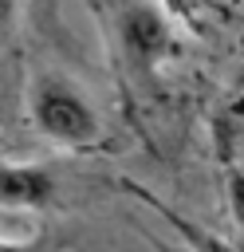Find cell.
<instances>
[{
	"instance_id": "1",
	"label": "cell",
	"mask_w": 244,
	"mask_h": 252,
	"mask_svg": "<svg viewBox=\"0 0 244 252\" xmlns=\"http://www.w3.org/2000/svg\"><path fill=\"white\" fill-rule=\"evenodd\" d=\"M28 114H31V126L47 142L67 146V150L94 146L98 134H102L98 110L63 75H35V83L28 91Z\"/></svg>"
},
{
	"instance_id": "2",
	"label": "cell",
	"mask_w": 244,
	"mask_h": 252,
	"mask_svg": "<svg viewBox=\"0 0 244 252\" xmlns=\"http://www.w3.org/2000/svg\"><path fill=\"white\" fill-rule=\"evenodd\" d=\"M118 35H122V51L130 59V67L138 71H153L169 51H173V28L169 20L153 8V4H126L118 16Z\"/></svg>"
},
{
	"instance_id": "3",
	"label": "cell",
	"mask_w": 244,
	"mask_h": 252,
	"mask_svg": "<svg viewBox=\"0 0 244 252\" xmlns=\"http://www.w3.org/2000/svg\"><path fill=\"white\" fill-rule=\"evenodd\" d=\"M51 201H55L51 169L0 158V205H8V209H43Z\"/></svg>"
},
{
	"instance_id": "4",
	"label": "cell",
	"mask_w": 244,
	"mask_h": 252,
	"mask_svg": "<svg viewBox=\"0 0 244 252\" xmlns=\"http://www.w3.org/2000/svg\"><path fill=\"white\" fill-rule=\"evenodd\" d=\"M16 12H20L16 0H0V47H8L16 35Z\"/></svg>"
},
{
	"instance_id": "5",
	"label": "cell",
	"mask_w": 244,
	"mask_h": 252,
	"mask_svg": "<svg viewBox=\"0 0 244 252\" xmlns=\"http://www.w3.org/2000/svg\"><path fill=\"white\" fill-rule=\"evenodd\" d=\"M0 252H35V244H16V240H0Z\"/></svg>"
},
{
	"instance_id": "6",
	"label": "cell",
	"mask_w": 244,
	"mask_h": 252,
	"mask_svg": "<svg viewBox=\"0 0 244 252\" xmlns=\"http://www.w3.org/2000/svg\"><path fill=\"white\" fill-rule=\"evenodd\" d=\"M150 244H153L157 252H189V248H173V244H165V240H157V236H150Z\"/></svg>"
}]
</instances>
